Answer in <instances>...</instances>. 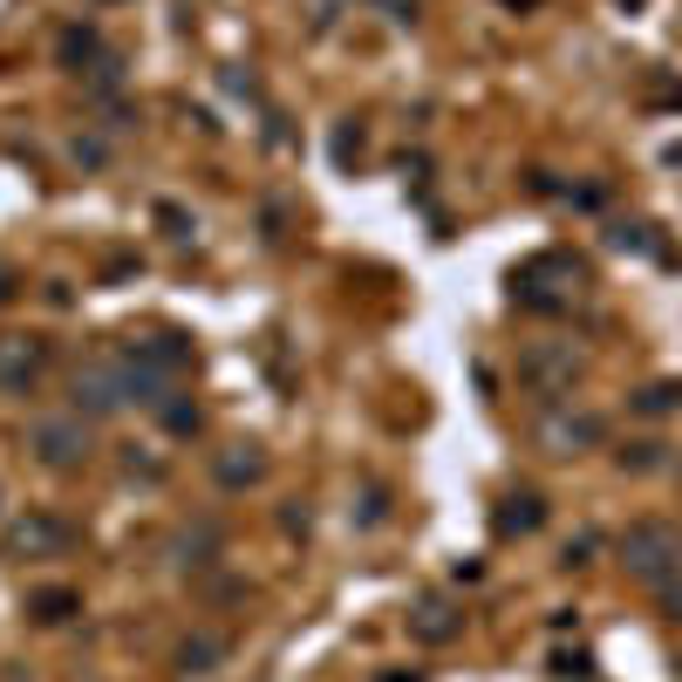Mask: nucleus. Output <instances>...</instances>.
I'll use <instances>...</instances> for the list:
<instances>
[{
	"instance_id": "nucleus-7",
	"label": "nucleus",
	"mask_w": 682,
	"mask_h": 682,
	"mask_svg": "<svg viewBox=\"0 0 682 682\" xmlns=\"http://www.w3.org/2000/svg\"><path fill=\"white\" fill-rule=\"evenodd\" d=\"M525 375H533V383H573L580 362L573 356H525Z\"/></svg>"
},
{
	"instance_id": "nucleus-6",
	"label": "nucleus",
	"mask_w": 682,
	"mask_h": 682,
	"mask_svg": "<svg viewBox=\"0 0 682 682\" xmlns=\"http://www.w3.org/2000/svg\"><path fill=\"white\" fill-rule=\"evenodd\" d=\"M492 525H498V533H505V540H512V533H533V525H540V498H533V492H519V498H505V512H498Z\"/></svg>"
},
{
	"instance_id": "nucleus-5",
	"label": "nucleus",
	"mask_w": 682,
	"mask_h": 682,
	"mask_svg": "<svg viewBox=\"0 0 682 682\" xmlns=\"http://www.w3.org/2000/svg\"><path fill=\"white\" fill-rule=\"evenodd\" d=\"M594 437H600L594 417H553V423H546V444H553V450H573V444H594Z\"/></svg>"
},
{
	"instance_id": "nucleus-11",
	"label": "nucleus",
	"mask_w": 682,
	"mask_h": 682,
	"mask_svg": "<svg viewBox=\"0 0 682 682\" xmlns=\"http://www.w3.org/2000/svg\"><path fill=\"white\" fill-rule=\"evenodd\" d=\"M206 662H219V642H191V648L178 655V669H185V675H206Z\"/></svg>"
},
{
	"instance_id": "nucleus-15",
	"label": "nucleus",
	"mask_w": 682,
	"mask_h": 682,
	"mask_svg": "<svg viewBox=\"0 0 682 682\" xmlns=\"http://www.w3.org/2000/svg\"><path fill=\"white\" fill-rule=\"evenodd\" d=\"M675 675H682V655H675Z\"/></svg>"
},
{
	"instance_id": "nucleus-3",
	"label": "nucleus",
	"mask_w": 682,
	"mask_h": 682,
	"mask_svg": "<svg viewBox=\"0 0 682 682\" xmlns=\"http://www.w3.org/2000/svg\"><path fill=\"white\" fill-rule=\"evenodd\" d=\"M35 444H41V458H48V464H75V458L89 450L83 423H41V431H35Z\"/></svg>"
},
{
	"instance_id": "nucleus-12",
	"label": "nucleus",
	"mask_w": 682,
	"mask_h": 682,
	"mask_svg": "<svg viewBox=\"0 0 682 682\" xmlns=\"http://www.w3.org/2000/svg\"><path fill=\"white\" fill-rule=\"evenodd\" d=\"M35 608H41V621H69L75 615V594H41Z\"/></svg>"
},
{
	"instance_id": "nucleus-9",
	"label": "nucleus",
	"mask_w": 682,
	"mask_h": 682,
	"mask_svg": "<svg viewBox=\"0 0 682 682\" xmlns=\"http://www.w3.org/2000/svg\"><path fill=\"white\" fill-rule=\"evenodd\" d=\"M675 402H682V383H655V389H642V396H635V410L662 417V410H675Z\"/></svg>"
},
{
	"instance_id": "nucleus-8",
	"label": "nucleus",
	"mask_w": 682,
	"mask_h": 682,
	"mask_svg": "<svg viewBox=\"0 0 682 682\" xmlns=\"http://www.w3.org/2000/svg\"><path fill=\"white\" fill-rule=\"evenodd\" d=\"M417 635H423V642H450V635H458V615H450V608H437V600H431V608L417 615Z\"/></svg>"
},
{
	"instance_id": "nucleus-2",
	"label": "nucleus",
	"mask_w": 682,
	"mask_h": 682,
	"mask_svg": "<svg viewBox=\"0 0 682 682\" xmlns=\"http://www.w3.org/2000/svg\"><path fill=\"white\" fill-rule=\"evenodd\" d=\"M35 375H41V342L8 335V342H0V383H8V389H28Z\"/></svg>"
},
{
	"instance_id": "nucleus-10",
	"label": "nucleus",
	"mask_w": 682,
	"mask_h": 682,
	"mask_svg": "<svg viewBox=\"0 0 682 682\" xmlns=\"http://www.w3.org/2000/svg\"><path fill=\"white\" fill-rule=\"evenodd\" d=\"M62 55H69V62H89V55H103V41H96L89 28H69V35H62Z\"/></svg>"
},
{
	"instance_id": "nucleus-1",
	"label": "nucleus",
	"mask_w": 682,
	"mask_h": 682,
	"mask_svg": "<svg viewBox=\"0 0 682 682\" xmlns=\"http://www.w3.org/2000/svg\"><path fill=\"white\" fill-rule=\"evenodd\" d=\"M621 567L648 580V587H662V580L682 567V533L662 519H642V525H628V540H621Z\"/></svg>"
},
{
	"instance_id": "nucleus-14",
	"label": "nucleus",
	"mask_w": 682,
	"mask_h": 682,
	"mask_svg": "<svg viewBox=\"0 0 682 682\" xmlns=\"http://www.w3.org/2000/svg\"><path fill=\"white\" fill-rule=\"evenodd\" d=\"M8 294H14V287H8V266H0V300H8Z\"/></svg>"
},
{
	"instance_id": "nucleus-13",
	"label": "nucleus",
	"mask_w": 682,
	"mask_h": 682,
	"mask_svg": "<svg viewBox=\"0 0 682 682\" xmlns=\"http://www.w3.org/2000/svg\"><path fill=\"white\" fill-rule=\"evenodd\" d=\"M655 450H662V444H628V450H621V464H635V471H648V464H655Z\"/></svg>"
},
{
	"instance_id": "nucleus-4",
	"label": "nucleus",
	"mask_w": 682,
	"mask_h": 682,
	"mask_svg": "<svg viewBox=\"0 0 682 682\" xmlns=\"http://www.w3.org/2000/svg\"><path fill=\"white\" fill-rule=\"evenodd\" d=\"M14 553H55V546H69V533L55 519H28V525H14V540H8Z\"/></svg>"
}]
</instances>
